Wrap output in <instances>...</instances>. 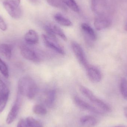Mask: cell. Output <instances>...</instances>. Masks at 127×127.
Returning a JSON list of instances; mask_svg holds the SVG:
<instances>
[{"label":"cell","mask_w":127,"mask_h":127,"mask_svg":"<svg viewBox=\"0 0 127 127\" xmlns=\"http://www.w3.org/2000/svg\"><path fill=\"white\" fill-rule=\"evenodd\" d=\"M37 91L36 84L30 77L25 76L19 81L18 92L23 95H26L29 99L35 97Z\"/></svg>","instance_id":"cell-1"},{"label":"cell","mask_w":127,"mask_h":127,"mask_svg":"<svg viewBox=\"0 0 127 127\" xmlns=\"http://www.w3.org/2000/svg\"><path fill=\"white\" fill-rule=\"evenodd\" d=\"M79 89L83 95L88 98L96 107V108L103 113L111 112L110 107L103 101L98 98L89 89L82 86H80Z\"/></svg>","instance_id":"cell-2"},{"label":"cell","mask_w":127,"mask_h":127,"mask_svg":"<svg viewBox=\"0 0 127 127\" xmlns=\"http://www.w3.org/2000/svg\"><path fill=\"white\" fill-rule=\"evenodd\" d=\"M23 97L24 95L18 93H17L15 103L7 117L6 122L7 124H12L17 117L19 109L22 103Z\"/></svg>","instance_id":"cell-3"},{"label":"cell","mask_w":127,"mask_h":127,"mask_svg":"<svg viewBox=\"0 0 127 127\" xmlns=\"http://www.w3.org/2000/svg\"><path fill=\"white\" fill-rule=\"evenodd\" d=\"M2 4L6 11L12 18L17 19L21 17L22 12L20 6L16 5L9 0H3Z\"/></svg>","instance_id":"cell-4"},{"label":"cell","mask_w":127,"mask_h":127,"mask_svg":"<svg viewBox=\"0 0 127 127\" xmlns=\"http://www.w3.org/2000/svg\"><path fill=\"white\" fill-rule=\"evenodd\" d=\"M72 48L77 59L86 69L90 66L81 46L75 41L71 43Z\"/></svg>","instance_id":"cell-5"},{"label":"cell","mask_w":127,"mask_h":127,"mask_svg":"<svg viewBox=\"0 0 127 127\" xmlns=\"http://www.w3.org/2000/svg\"><path fill=\"white\" fill-rule=\"evenodd\" d=\"M9 95V90L7 85L0 78V113L6 105Z\"/></svg>","instance_id":"cell-6"},{"label":"cell","mask_w":127,"mask_h":127,"mask_svg":"<svg viewBox=\"0 0 127 127\" xmlns=\"http://www.w3.org/2000/svg\"><path fill=\"white\" fill-rule=\"evenodd\" d=\"M21 53L25 59L35 63L40 61V58L35 51L32 48L25 45H22L20 48Z\"/></svg>","instance_id":"cell-7"},{"label":"cell","mask_w":127,"mask_h":127,"mask_svg":"<svg viewBox=\"0 0 127 127\" xmlns=\"http://www.w3.org/2000/svg\"><path fill=\"white\" fill-rule=\"evenodd\" d=\"M42 38L45 44L48 47L52 49L59 54L63 55L65 54V51L58 44L57 41L52 39L45 34L42 35Z\"/></svg>","instance_id":"cell-8"},{"label":"cell","mask_w":127,"mask_h":127,"mask_svg":"<svg viewBox=\"0 0 127 127\" xmlns=\"http://www.w3.org/2000/svg\"><path fill=\"white\" fill-rule=\"evenodd\" d=\"M111 24V21L105 15L97 16L94 22V25L98 31L104 30L109 27Z\"/></svg>","instance_id":"cell-9"},{"label":"cell","mask_w":127,"mask_h":127,"mask_svg":"<svg viewBox=\"0 0 127 127\" xmlns=\"http://www.w3.org/2000/svg\"><path fill=\"white\" fill-rule=\"evenodd\" d=\"M74 100L76 105L82 109L92 112L97 114H103L102 112H101L96 107L92 106L87 102L83 100L77 96L75 97Z\"/></svg>","instance_id":"cell-10"},{"label":"cell","mask_w":127,"mask_h":127,"mask_svg":"<svg viewBox=\"0 0 127 127\" xmlns=\"http://www.w3.org/2000/svg\"><path fill=\"white\" fill-rule=\"evenodd\" d=\"M106 3L105 0H92V8L97 16L105 15Z\"/></svg>","instance_id":"cell-11"},{"label":"cell","mask_w":127,"mask_h":127,"mask_svg":"<svg viewBox=\"0 0 127 127\" xmlns=\"http://www.w3.org/2000/svg\"><path fill=\"white\" fill-rule=\"evenodd\" d=\"M87 73L90 80L95 83L101 81L102 75L100 71L95 66H90L86 69Z\"/></svg>","instance_id":"cell-12"},{"label":"cell","mask_w":127,"mask_h":127,"mask_svg":"<svg viewBox=\"0 0 127 127\" xmlns=\"http://www.w3.org/2000/svg\"><path fill=\"white\" fill-rule=\"evenodd\" d=\"M81 28L87 38L92 41L96 40L97 39L96 34L93 29L89 25L83 23L81 25Z\"/></svg>","instance_id":"cell-13"},{"label":"cell","mask_w":127,"mask_h":127,"mask_svg":"<svg viewBox=\"0 0 127 127\" xmlns=\"http://www.w3.org/2000/svg\"><path fill=\"white\" fill-rule=\"evenodd\" d=\"M25 40L29 45H34L38 42L39 36L33 30H30L25 35Z\"/></svg>","instance_id":"cell-14"},{"label":"cell","mask_w":127,"mask_h":127,"mask_svg":"<svg viewBox=\"0 0 127 127\" xmlns=\"http://www.w3.org/2000/svg\"><path fill=\"white\" fill-rule=\"evenodd\" d=\"M80 122L84 127H93L97 123V121L95 117L92 116H82L80 119Z\"/></svg>","instance_id":"cell-15"},{"label":"cell","mask_w":127,"mask_h":127,"mask_svg":"<svg viewBox=\"0 0 127 127\" xmlns=\"http://www.w3.org/2000/svg\"><path fill=\"white\" fill-rule=\"evenodd\" d=\"M12 46L11 44H0V54L8 60L12 57Z\"/></svg>","instance_id":"cell-16"},{"label":"cell","mask_w":127,"mask_h":127,"mask_svg":"<svg viewBox=\"0 0 127 127\" xmlns=\"http://www.w3.org/2000/svg\"><path fill=\"white\" fill-rule=\"evenodd\" d=\"M56 97V91L55 90H50L47 91L45 95L44 99L45 105L48 107H52L54 104Z\"/></svg>","instance_id":"cell-17"},{"label":"cell","mask_w":127,"mask_h":127,"mask_svg":"<svg viewBox=\"0 0 127 127\" xmlns=\"http://www.w3.org/2000/svg\"><path fill=\"white\" fill-rule=\"evenodd\" d=\"M54 18L58 24L62 26L69 27L72 25L71 22L60 13H57L55 14Z\"/></svg>","instance_id":"cell-18"},{"label":"cell","mask_w":127,"mask_h":127,"mask_svg":"<svg viewBox=\"0 0 127 127\" xmlns=\"http://www.w3.org/2000/svg\"><path fill=\"white\" fill-rule=\"evenodd\" d=\"M47 1L48 3L52 6L61 9L65 12L68 11L67 7L61 0H47Z\"/></svg>","instance_id":"cell-19"},{"label":"cell","mask_w":127,"mask_h":127,"mask_svg":"<svg viewBox=\"0 0 127 127\" xmlns=\"http://www.w3.org/2000/svg\"><path fill=\"white\" fill-rule=\"evenodd\" d=\"M27 127H43L42 124L32 117H28L25 120Z\"/></svg>","instance_id":"cell-20"},{"label":"cell","mask_w":127,"mask_h":127,"mask_svg":"<svg viewBox=\"0 0 127 127\" xmlns=\"http://www.w3.org/2000/svg\"><path fill=\"white\" fill-rule=\"evenodd\" d=\"M67 6L74 12H78L80 11L79 7L75 0H61Z\"/></svg>","instance_id":"cell-21"},{"label":"cell","mask_w":127,"mask_h":127,"mask_svg":"<svg viewBox=\"0 0 127 127\" xmlns=\"http://www.w3.org/2000/svg\"><path fill=\"white\" fill-rule=\"evenodd\" d=\"M0 72L4 77L8 78L9 71L6 64L0 58Z\"/></svg>","instance_id":"cell-22"},{"label":"cell","mask_w":127,"mask_h":127,"mask_svg":"<svg viewBox=\"0 0 127 127\" xmlns=\"http://www.w3.org/2000/svg\"><path fill=\"white\" fill-rule=\"evenodd\" d=\"M120 91L124 98L127 100V80L123 78L121 81Z\"/></svg>","instance_id":"cell-23"},{"label":"cell","mask_w":127,"mask_h":127,"mask_svg":"<svg viewBox=\"0 0 127 127\" xmlns=\"http://www.w3.org/2000/svg\"><path fill=\"white\" fill-rule=\"evenodd\" d=\"M33 111L36 115H45L47 113L46 108L39 104L35 105L33 108Z\"/></svg>","instance_id":"cell-24"},{"label":"cell","mask_w":127,"mask_h":127,"mask_svg":"<svg viewBox=\"0 0 127 127\" xmlns=\"http://www.w3.org/2000/svg\"><path fill=\"white\" fill-rule=\"evenodd\" d=\"M45 30L48 36L55 41H57L56 33L54 32L51 25H47L45 27Z\"/></svg>","instance_id":"cell-25"},{"label":"cell","mask_w":127,"mask_h":127,"mask_svg":"<svg viewBox=\"0 0 127 127\" xmlns=\"http://www.w3.org/2000/svg\"><path fill=\"white\" fill-rule=\"evenodd\" d=\"M52 28L54 31V32L56 33V35H58L59 36H60L63 39L64 41H66L67 40V38L65 34L63 31L59 27L56 25H51Z\"/></svg>","instance_id":"cell-26"},{"label":"cell","mask_w":127,"mask_h":127,"mask_svg":"<svg viewBox=\"0 0 127 127\" xmlns=\"http://www.w3.org/2000/svg\"><path fill=\"white\" fill-rule=\"evenodd\" d=\"M7 26L6 22L3 18L0 16V29L2 31H4L6 30Z\"/></svg>","instance_id":"cell-27"},{"label":"cell","mask_w":127,"mask_h":127,"mask_svg":"<svg viewBox=\"0 0 127 127\" xmlns=\"http://www.w3.org/2000/svg\"><path fill=\"white\" fill-rule=\"evenodd\" d=\"M17 127H27L25 120L24 119H21L17 124Z\"/></svg>","instance_id":"cell-28"},{"label":"cell","mask_w":127,"mask_h":127,"mask_svg":"<svg viewBox=\"0 0 127 127\" xmlns=\"http://www.w3.org/2000/svg\"><path fill=\"white\" fill-rule=\"evenodd\" d=\"M9 0L18 6H19L20 2H21V0Z\"/></svg>","instance_id":"cell-29"},{"label":"cell","mask_w":127,"mask_h":127,"mask_svg":"<svg viewBox=\"0 0 127 127\" xmlns=\"http://www.w3.org/2000/svg\"><path fill=\"white\" fill-rule=\"evenodd\" d=\"M30 2H31L32 3H36L38 2L39 0H28Z\"/></svg>","instance_id":"cell-30"},{"label":"cell","mask_w":127,"mask_h":127,"mask_svg":"<svg viewBox=\"0 0 127 127\" xmlns=\"http://www.w3.org/2000/svg\"><path fill=\"white\" fill-rule=\"evenodd\" d=\"M124 113L125 116L127 118V107H125L124 109Z\"/></svg>","instance_id":"cell-31"},{"label":"cell","mask_w":127,"mask_h":127,"mask_svg":"<svg viewBox=\"0 0 127 127\" xmlns=\"http://www.w3.org/2000/svg\"><path fill=\"white\" fill-rule=\"evenodd\" d=\"M125 30L127 31V23L125 25Z\"/></svg>","instance_id":"cell-32"},{"label":"cell","mask_w":127,"mask_h":127,"mask_svg":"<svg viewBox=\"0 0 127 127\" xmlns=\"http://www.w3.org/2000/svg\"><path fill=\"white\" fill-rule=\"evenodd\" d=\"M121 127V126H116V127Z\"/></svg>","instance_id":"cell-33"}]
</instances>
